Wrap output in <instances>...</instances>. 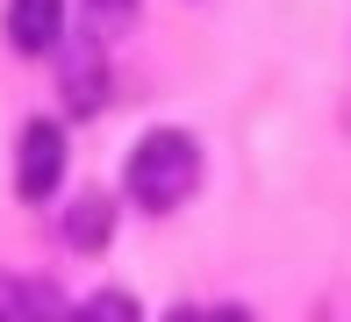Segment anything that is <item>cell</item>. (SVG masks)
Segmentation results:
<instances>
[{"label":"cell","mask_w":351,"mask_h":322,"mask_svg":"<svg viewBox=\"0 0 351 322\" xmlns=\"http://www.w3.org/2000/svg\"><path fill=\"white\" fill-rule=\"evenodd\" d=\"M65 101H72V108H101V101H108V72H101V58H93V51H72V58H65Z\"/></svg>","instance_id":"cell-5"},{"label":"cell","mask_w":351,"mask_h":322,"mask_svg":"<svg viewBox=\"0 0 351 322\" xmlns=\"http://www.w3.org/2000/svg\"><path fill=\"white\" fill-rule=\"evenodd\" d=\"M86 8H93V14H101V22H108V29H122V22H130V14H136V0H86Z\"/></svg>","instance_id":"cell-7"},{"label":"cell","mask_w":351,"mask_h":322,"mask_svg":"<svg viewBox=\"0 0 351 322\" xmlns=\"http://www.w3.org/2000/svg\"><path fill=\"white\" fill-rule=\"evenodd\" d=\"M65 29V0H8V43L22 58H43Z\"/></svg>","instance_id":"cell-3"},{"label":"cell","mask_w":351,"mask_h":322,"mask_svg":"<svg viewBox=\"0 0 351 322\" xmlns=\"http://www.w3.org/2000/svg\"><path fill=\"white\" fill-rule=\"evenodd\" d=\"M86 315H93V322H130V315H136V301H130V294H93V301H86Z\"/></svg>","instance_id":"cell-6"},{"label":"cell","mask_w":351,"mask_h":322,"mask_svg":"<svg viewBox=\"0 0 351 322\" xmlns=\"http://www.w3.org/2000/svg\"><path fill=\"white\" fill-rule=\"evenodd\" d=\"M108 230H115V208H108V193H86V201H72V215H65L72 251H108Z\"/></svg>","instance_id":"cell-4"},{"label":"cell","mask_w":351,"mask_h":322,"mask_svg":"<svg viewBox=\"0 0 351 322\" xmlns=\"http://www.w3.org/2000/svg\"><path fill=\"white\" fill-rule=\"evenodd\" d=\"M122 179H130V201L143 215H172V208L201 186V143L186 136V129H151L130 151Z\"/></svg>","instance_id":"cell-1"},{"label":"cell","mask_w":351,"mask_h":322,"mask_svg":"<svg viewBox=\"0 0 351 322\" xmlns=\"http://www.w3.org/2000/svg\"><path fill=\"white\" fill-rule=\"evenodd\" d=\"M65 179V129L58 122H29L14 143V193L22 201H51Z\"/></svg>","instance_id":"cell-2"}]
</instances>
